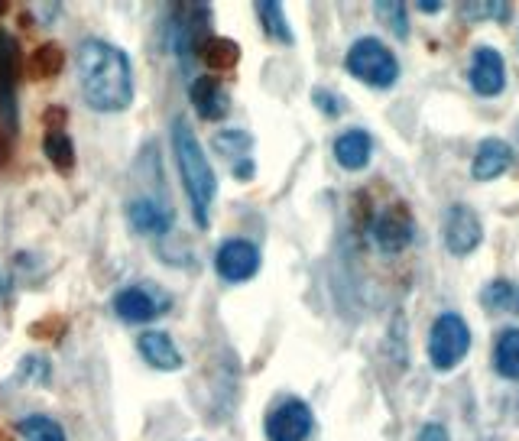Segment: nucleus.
Wrapping results in <instances>:
<instances>
[{
	"label": "nucleus",
	"mask_w": 519,
	"mask_h": 441,
	"mask_svg": "<svg viewBox=\"0 0 519 441\" xmlns=\"http://www.w3.org/2000/svg\"><path fill=\"white\" fill-rule=\"evenodd\" d=\"M78 85L98 114H121L133 104V69L124 49L108 39H85L78 49Z\"/></svg>",
	"instance_id": "obj_1"
},
{
	"label": "nucleus",
	"mask_w": 519,
	"mask_h": 441,
	"mask_svg": "<svg viewBox=\"0 0 519 441\" xmlns=\"http://www.w3.org/2000/svg\"><path fill=\"white\" fill-rule=\"evenodd\" d=\"M172 153H176V163L182 172V185H185V195H189V205H192V215L198 227H208L211 221V202L218 195V179H215V169H211L208 156L198 143L195 130L185 124L182 117L172 120Z\"/></svg>",
	"instance_id": "obj_2"
},
{
	"label": "nucleus",
	"mask_w": 519,
	"mask_h": 441,
	"mask_svg": "<svg viewBox=\"0 0 519 441\" xmlns=\"http://www.w3.org/2000/svg\"><path fill=\"white\" fill-rule=\"evenodd\" d=\"M344 69H348L357 82H364L370 88H393L399 78V62L396 56L374 36H364L348 49V59H344Z\"/></svg>",
	"instance_id": "obj_3"
},
{
	"label": "nucleus",
	"mask_w": 519,
	"mask_h": 441,
	"mask_svg": "<svg viewBox=\"0 0 519 441\" xmlns=\"http://www.w3.org/2000/svg\"><path fill=\"white\" fill-rule=\"evenodd\" d=\"M471 351V328L458 312H445L435 318L429 334V360L435 370L458 367V360Z\"/></svg>",
	"instance_id": "obj_4"
},
{
	"label": "nucleus",
	"mask_w": 519,
	"mask_h": 441,
	"mask_svg": "<svg viewBox=\"0 0 519 441\" xmlns=\"http://www.w3.org/2000/svg\"><path fill=\"white\" fill-rule=\"evenodd\" d=\"M23 75V56L17 36L0 30V114L7 120V130H17V88Z\"/></svg>",
	"instance_id": "obj_5"
},
{
	"label": "nucleus",
	"mask_w": 519,
	"mask_h": 441,
	"mask_svg": "<svg viewBox=\"0 0 519 441\" xmlns=\"http://www.w3.org/2000/svg\"><path fill=\"white\" fill-rule=\"evenodd\" d=\"M166 309H169V296L156 292L150 283L127 286L114 296V315L127 325H146L153 322L156 315H163Z\"/></svg>",
	"instance_id": "obj_6"
},
{
	"label": "nucleus",
	"mask_w": 519,
	"mask_h": 441,
	"mask_svg": "<svg viewBox=\"0 0 519 441\" xmlns=\"http://www.w3.org/2000/svg\"><path fill=\"white\" fill-rule=\"evenodd\" d=\"M215 270L224 283H247V279H254L257 270H260V250L257 244H250V240H224L215 253Z\"/></svg>",
	"instance_id": "obj_7"
},
{
	"label": "nucleus",
	"mask_w": 519,
	"mask_h": 441,
	"mask_svg": "<svg viewBox=\"0 0 519 441\" xmlns=\"http://www.w3.org/2000/svg\"><path fill=\"white\" fill-rule=\"evenodd\" d=\"M312 435V409L302 399H283L266 416V438L270 441H305Z\"/></svg>",
	"instance_id": "obj_8"
},
{
	"label": "nucleus",
	"mask_w": 519,
	"mask_h": 441,
	"mask_svg": "<svg viewBox=\"0 0 519 441\" xmlns=\"http://www.w3.org/2000/svg\"><path fill=\"white\" fill-rule=\"evenodd\" d=\"M370 237L383 253H399L412 244V218L403 205L380 208L370 221Z\"/></svg>",
	"instance_id": "obj_9"
},
{
	"label": "nucleus",
	"mask_w": 519,
	"mask_h": 441,
	"mask_svg": "<svg viewBox=\"0 0 519 441\" xmlns=\"http://www.w3.org/2000/svg\"><path fill=\"white\" fill-rule=\"evenodd\" d=\"M484 240V227L481 218L474 215L468 205H455L445 218V247L455 257H468Z\"/></svg>",
	"instance_id": "obj_10"
},
{
	"label": "nucleus",
	"mask_w": 519,
	"mask_h": 441,
	"mask_svg": "<svg viewBox=\"0 0 519 441\" xmlns=\"http://www.w3.org/2000/svg\"><path fill=\"white\" fill-rule=\"evenodd\" d=\"M481 441H519V396H500L484 409Z\"/></svg>",
	"instance_id": "obj_11"
},
{
	"label": "nucleus",
	"mask_w": 519,
	"mask_h": 441,
	"mask_svg": "<svg viewBox=\"0 0 519 441\" xmlns=\"http://www.w3.org/2000/svg\"><path fill=\"white\" fill-rule=\"evenodd\" d=\"M507 85V69H503V56L494 46H477L471 59V88L477 95L494 98Z\"/></svg>",
	"instance_id": "obj_12"
},
{
	"label": "nucleus",
	"mask_w": 519,
	"mask_h": 441,
	"mask_svg": "<svg viewBox=\"0 0 519 441\" xmlns=\"http://www.w3.org/2000/svg\"><path fill=\"white\" fill-rule=\"evenodd\" d=\"M189 95H192L195 114L202 117V120H224V117H228V111H231L228 91H224L221 78H215V75L195 78L192 88H189Z\"/></svg>",
	"instance_id": "obj_13"
},
{
	"label": "nucleus",
	"mask_w": 519,
	"mask_h": 441,
	"mask_svg": "<svg viewBox=\"0 0 519 441\" xmlns=\"http://www.w3.org/2000/svg\"><path fill=\"white\" fill-rule=\"evenodd\" d=\"M127 218H130L133 231L146 234V237H163L172 227V211L166 205L153 202V198H137V202H130Z\"/></svg>",
	"instance_id": "obj_14"
},
{
	"label": "nucleus",
	"mask_w": 519,
	"mask_h": 441,
	"mask_svg": "<svg viewBox=\"0 0 519 441\" xmlns=\"http://www.w3.org/2000/svg\"><path fill=\"white\" fill-rule=\"evenodd\" d=\"M510 166H513V146L497 140V137H490V140H484L481 146H477L471 172H474L477 182H490V179L503 176V172H507Z\"/></svg>",
	"instance_id": "obj_15"
},
{
	"label": "nucleus",
	"mask_w": 519,
	"mask_h": 441,
	"mask_svg": "<svg viewBox=\"0 0 519 441\" xmlns=\"http://www.w3.org/2000/svg\"><path fill=\"white\" fill-rule=\"evenodd\" d=\"M137 347H140L143 360H146V364H150L153 370H166V373H172V370L182 367L179 347H176V341H172L166 331H143L140 341H137Z\"/></svg>",
	"instance_id": "obj_16"
},
{
	"label": "nucleus",
	"mask_w": 519,
	"mask_h": 441,
	"mask_svg": "<svg viewBox=\"0 0 519 441\" xmlns=\"http://www.w3.org/2000/svg\"><path fill=\"white\" fill-rule=\"evenodd\" d=\"M250 146H254V140H250V133L244 130H221L215 133V150L221 156H228L234 163V176L237 179H254V159H250Z\"/></svg>",
	"instance_id": "obj_17"
},
{
	"label": "nucleus",
	"mask_w": 519,
	"mask_h": 441,
	"mask_svg": "<svg viewBox=\"0 0 519 441\" xmlns=\"http://www.w3.org/2000/svg\"><path fill=\"white\" fill-rule=\"evenodd\" d=\"M370 156H374V140H370L367 130H348L335 140V159L341 169L348 172L364 169L370 163Z\"/></svg>",
	"instance_id": "obj_18"
},
{
	"label": "nucleus",
	"mask_w": 519,
	"mask_h": 441,
	"mask_svg": "<svg viewBox=\"0 0 519 441\" xmlns=\"http://www.w3.org/2000/svg\"><path fill=\"white\" fill-rule=\"evenodd\" d=\"M62 69H65V49L59 43L36 46L30 52V59H26V75H30L33 82H49V78H56Z\"/></svg>",
	"instance_id": "obj_19"
},
{
	"label": "nucleus",
	"mask_w": 519,
	"mask_h": 441,
	"mask_svg": "<svg viewBox=\"0 0 519 441\" xmlns=\"http://www.w3.org/2000/svg\"><path fill=\"white\" fill-rule=\"evenodd\" d=\"M198 59H202L208 69L215 72H228L241 59V46L234 39H224V36H208L198 43Z\"/></svg>",
	"instance_id": "obj_20"
},
{
	"label": "nucleus",
	"mask_w": 519,
	"mask_h": 441,
	"mask_svg": "<svg viewBox=\"0 0 519 441\" xmlns=\"http://www.w3.org/2000/svg\"><path fill=\"white\" fill-rule=\"evenodd\" d=\"M494 364H497V373L507 380H519V328H507L497 338V347H494Z\"/></svg>",
	"instance_id": "obj_21"
},
{
	"label": "nucleus",
	"mask_w": 519,
	"mask_h": 441,
	"mask_svg": "<svg viewBox=\"0 0 519 441\" xmlns=\"http://www.w3.org/2000/svg\"><path fill=\"white\" fill-rule=\"evenodd\" d=\"M43 153L49 156L52 169H59V172H72V169H75V143H72V137H69L65 130H59V133H46Z\"/></svg>",
	"instance_id": "obj_22"
},
{
	"label": "nucleus",
	"mask_w": 519,
	"mask_h": 441,
	"mask_svg": "<svg viewBox=\"0 0 519 441\" xmlns=\"http://www.w3.org/2000/svg\"><path fill=\"white\" fill-rule=\"evenodd\" d=\"M257 13H260V20H263L266 36H273L276 43H283V46L296 43V36H292L289 23H286V13H283V7L276 4V0H263V4H257Z\"/></svg>",
	"instance_id": "obj_23"
},
{
	"label": "nucleus",
	"mask_w": 519,
	"mask_h": 441,
	"mask_svg": "<svg viewBox=\"0 0 519 441\" xmlns=\"http://www.w3.org/2000/svg\"><path fill=\"white\" fill-rule=\"evenodd\" d=\"M23 441H65V429L49 416H26L17 422Z\"/></svg>",
	"instance_id": "obj_24"
},
{
	"label": "nucleus",
	"mask_w": 519,
	"mask_h": 441,
	"mask_svg": "<svg viewBox=\"0 0 519 441\" xmlns=\"http://www.w3.org/2000/svg\"><path fill=\"white\" fill-rule=\"evenodd\" d=\"M377 17L390 26V33L396 39H406L409 36V17H406V4H396V0H380L374 7Z\"/></svg>",
	"instance_id": "obj_25"
},
{
	"label": "nucleus",
	"mask_w": 519,
	"mask_h": 441,
	"mask_svg": "<svg viewBox=\"0 0 519 441\" xmlns=\"http://www.w3.org/2000/svg\"><path fill=\"white\" fill-rule=\"evenodd\" d=\"M62 334H65V318L59 312H52L30 325V338H36V341H59Z\"/></svg>",
	"instance_id": "obj_26"
},
{
	"label": "nucleus",
	"mask_w": 519,
	"mask_h": 441,
	"mask_svg": "<svg viewBox=\"0 0 519 441\" xmlns=\"http://www.w3.org/2000/svg\"><path fill=\"white\" fill-rule=\"evenodd\" d=\"M481 302L487 305V309H507V305L513 302V286L507 283V279H497V283H490L484 292H481Z\"/></svg>",
	"instance_id": "obj_27"
},
{
	"label": "nucleus",
	"mask_w": 519,
	"mask_h": 441,
	"mask_svg": "<svg viewBox=\"0 0 519 441\" xmlns=\"http://www.w3.org/2000/svg\"><path fill=\"white\" fill-rule=\"evenodd\" d=\"M20 380H26V383H46L49 380V360L46 357H26L20 364Z\"/></svg>",
	"instance_id": "obj_28"
},
{
	"label": "nucleus",
	"mask_w": 519,
	"mask_h": 441,
	"mask_svg": "<svg viewBox=\"0 0 519 441\" xmlns=\"http://www.w3.org/2000/svg\"><path fill=\"white\" fill-rule=\"evenodd\" d=\"M464 17H474V20H487V17H497V20H507L510 10L507 4H464Z\"/></svg>",
	"instance_id": "obj_29"
},
{
	"label": "nucleus",
	"mask_w": 519,
	"mask_h": 441,
	"mask_svg": "<svg viewBox=\"0 0 519 441\" xmlns=\"http://www.w3.org/2000/svg\"><path fill=\"white\" fill-rule=\"evenodd\" d=\"M315 104H318V111L322 114H328V117H338L341 114V101H338V95H331V91H325V88H315Z\"/></svg>",
	"instance_id": "obj_30"
},
{
	"label": "nucleus",
	"mask_w": 519,
	"mask_h": 441,
	"mask_svg": "<svg viewBox=\"0 0 519 441\" xmlns=\"http://www.w3.org/2000/svg\"><path fill=\"white\" fill-rule=\"evenodd\" d=\"M65 120H69V111L59 108V104H52V108H46V114H43V127L49 133H59V130H65Z\"/></svg>",
	"instance_id": "obj_31"
},
{
	"label": "nucleus",
	"mask_w": 519,
	"mask_h": 441,
	"mask_svg": "<svg viewBox=\"0 0 519 441\" xmlns=\"http://www.w3.org/2000/svg\"><path fill=\"white\" fill-rule=\"evenodd\" d=\"M419 441H451V438L445 432V425L432 422V425H425V429L419 432Z\"/></svg>",
	"instance_id": "obj_32"
},
{
	"label": "nucleus",
	"mask_w": 519,
	"mask_h": 441,
	"mask_svg": "<svg viewBox=\"0 0 519 441\" xmlns=\"http://www.w3.org/2000/svg\"><path fill=\"white\" fill-rule=\"evenodd\" d=\"M10 163V140H7V133L0 130V166H7Z\"/></svg>",
	"instance_id": "obj_33"
},
{
	"label": "nucleus",
	"mask_w": 519,
	"mask_h": 441,
	"mask_svg": "<svg viewBox=\"0 0 519 441\" xmlns=\"http://www.w3.org/2000/svg\"><path fill=\"white\" fill-rule=\"evenodd\" d=\"M419 10H422V13H438V10H442V4H438V0H422Z\"/></svg>",
	"instance_id": "obj_34"
},
{
	"label": "nucleus",
	"mask_w": 519,
	"mask_h": 441,
	"mask_svg": "<svg viewBox=\"0 0 519 441\" xmlns=\"http://www.w3.org/2000/svg\"><path fill=\"white\" fill-rule=\"evenodd\" d=\"M7 292H10V276H7L4 270H0V299H4Z\"/></svg>",
	"instance_id": "obj_35"
},
{
	"label": "nucleus",
	"mask_w": 519,
	"mask_h": 441,
	"mask_svg": "<svg viewBox=\"0 0 519 441\" xmlns=\"http://www.w3.org/2000/svg\"><path fill=\"white\" fill-rule=\"evenodd\" d=\"M4 13H7V0H0V17H4Z\"/></svg>",
	"instance_id": "obj_36"
}]
</instances>
